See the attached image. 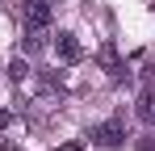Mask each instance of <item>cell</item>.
Here are the masks:
<instances>
[{
  "instance_id": "cell-5",
  "label": "cell",
  "mask_w": 155,
  "mask_h": 151,
  "mask_svg": "<svg viewBox=\"0 0 155 151\" xmlns=\"http://www.w3.org/2000/svg\"><path fill=\"white\" fill-rule=\"evenodd\" d=\"M138 118L147 126H155V92H143V97H138Z\"/></svg>"
},
{
  "instance_id": "cell-3",
  "label": "cell",
  "mask_w": 155,
  "mask_h": 151,
  "mask_svg": "<svg viewBox=\"0 0 155 151\" xmlns=\"http://www.w3.org/2000/svg\"><path fill=\"white\" fill-rule=\"evenodd\" d=\"M54 55H59L63 63H80V59H84V46L76 42V34H59V42H54Z\"/></svg>"
},
{
  "instance_id": "cell-6",
  "label": "cell",
  "mask_w": 155,
  "mask_h": 151,
  "mask_svg": "<svg viewBox=\"0 0 155 151\" xmlns=\"http://www.w3.org/2000/svg\"><path fill=\"white\" fill-rule=\"evenodd\" d=\"M25 59H13V63H8V80H13V84H21V80H25Z\"/></svg>"
},
{
  "instance_id": "cell-4",
  "label": "cell",
  "mask_w": 155,
  "mask_h": 151,
  "mask_svg": "<svg viewBox=\"0 0 155 151\" xmlns=\"http://www.w3.org/2000/svg\"><path fill=\"white\" fill-rule=\"evenodd\" d=\"M101 63H105V72L113 76V80H122V59H117V50L109 46V42L101 46Z\"/></svg>"
},
{
  "instance_id": "cell-2",
  "label": "cell",
  "mask_w": 155,
  "mask_h": 151,
  "mask_svg": "<svg viewBox=\"0 0 155 151\" xmlns=\"http://www.w3.org/2000/svg\"><path fill=\"white\" fill-rule=\"evenodd\" d=\"M21 17H25L29 29H46V25H51V4H46V0H25Z\"/></svg>"
},
{
  "instance_id": "cell-1",
  "label": "cell",
  "mask_w": 155,
  "mask_h": 151,
  "mask_svg": "<svg viewBox=\"0 0 155 151\" xmlns=\"http://www.w3.org/2000/svg\"><path fill=\"white\" fill-rule=\"evenodd\" d=\"M122 139H126V130H122L117 118H109V122H101L92 130V143H97V147H122Z\"/></svg>"
},
{
  "instance_id": "cell-10",
  "label": "cell",
  "mask_w": 155,
  "mask_h": 151,
  "mask_svg": "<svg viewBox=\"0 0 155 151\" xmlns=\"http://www.w3.org/2000/svg\"><path fill=\"white\" fill-rule=\"evenodd\" d=\"M143 151H155V147H151V143H147V147H143Z\"/></svg>"
},
{
  "instance_id": "cell-7",
  "label": "cell",
  "mask_w": 155,
  "mask_h": 151,
  "mask_svg": "<svg viewBox=\"0 0 155 151\" xmlns=\"http://www.w3.org/2000/svg\"><path fill=\"white\" fill-rule=\"evenodd\" d=\"M42 42H46V29H29V34H25V42H21V46H25V50H38Z\"/></svg>"
},
{
  "instance_id": "cell-9",
  "label": "cell",
  "mask_w": 155,
  "mask_h": 151,
  "mask_svg": "<svg viewBox=\"0 0 155 151\" xmlns=\"http://www.w3.org/2000/svg\"><path fill=\"white\" fill-rule=\"evenodd\" d=\"M63 151H80V143H67V147H63Z\"/></svg>"
},
{
  "instance_id": "cell-8",
  "label": "cell",
  "mask_w": 155,
  "mask_h": 151,
  "mask_svg": "<svg viewBox=\"0 0 155 151\" xmlns=\"http://www.w3.org/2000/svg\"><path fill=\"white\" fill-rule=\"evenodd\" d=\"M8 122H13V118H8V113H4V109H0V126H8Z\"/></svg>"
}]
</instances>
